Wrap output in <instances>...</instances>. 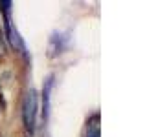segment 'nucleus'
<instances>
[{
  "instance_id": "obj_1",
  "label": "nucleus",
  "mask_w": 147,
  "mask_h": 137,
  "mask_svg": "<svg viewBox=\"0 0 147 137\" xmlns=\"http://www.w3.org/2000/svg\"><path fill=\"white\" fill-rule=\"evenodd\" d=\"M37 115H39V97H37L35 90H30L22 100V119H24V126L30 134H33L37 128Z\"/></svg>"
},
{
  "instance_id": "obj_3",
  "label": "nucleus",
  "mask_w": 147,
  "mask_h": 137,
  "mask_svg": "<svg viewBox=\"0 0 147 137\" xmlns=\"http://www.w3.org/2000/svg\"><path fill=\"white\" fill-rule=\"evenodd\" d=\"M83 137H101V126H99V115L98 113L88 117L85 132H83Z\"/></svg>"
},
{
  "instance_id": "obj_2",
  "label": "nucleus",
  "mask_w": 147,
  "mask_h": 137,
  "mask_svg": "<svg viewBox=\"0 0 147 137\" xmlns=\"http://www.w3.org/2000/svg\"><path fill=\"white\" fill-rule=\"evenodd\" d=\"M0 9H2V17H4V26H6V37L9 39V42L15 46L18 51L24 53L26 51L24 42L20 40L17 29L13 27V20H11V2H0Z\"/></svg>"
},
{
  "instance_id": "obj_4",
  "label": "nucleus",
  "mask_w": 147,
  "mask_h": 137,
  "mask_svg": "<svg viewBox=\"0 0 147 137\" xmlns=\"http://www.w3.org/2000/svg\"><path fill=\"white\" fill-rule=\"evenodd\" d=\"M4 51H6V42H4V35L0 31V55H4Z\"/></svg>"
}]
</instances>
